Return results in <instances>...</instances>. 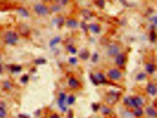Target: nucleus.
Listing matches in <instances>:
<instances>
[{"instance_id":"1","label":"nucleus","mask_w":157,"mask_h":118,"mask_svg":"<svg viewBox=\"0 0 157 118\" xmlns=\"http://www.w3.org/2000/svg\"><path fill=\"white\" fill-rule=\"evenodd\" d=\"M19 40V33L15 30H8L4 33V42L8 45H16Z\"/></svg>"},{"instance_id":"2","label":"nucleus","mask_w":157,"mask_h":118,"mask_svg":"<svg viewBox=\"0 0 157 118\" xmlns=\"http://www.w3.org/2000/svg\"><path fill=\"white\" fill-rule=\"evenodd\" d=\"M49 11H50L49 7L45 5L44 3H37L34 5V13L38 16H47L49 14Z\"/></svg>"},{"instance_id":"3","label":"nucleus","mask_w":157,"mask_h":118,"mask_svg":"<svg viewBox=\"0 0 157 118\" xmlns=\"http://www.w3.org/2000/svg\"><path fill=\"white\" fill-rule=\"evenodd\" d=\"M107 77L111 80H119L122 78V72H121L119 68H111L107 72Z\"/></svg>"},{"instance_id":"4","label":"nucleus","mask_w":157,"mask_h":118,"mask_svg":"<svg viewBox=\"0 0 157 118\" xmlns=\"http://www.w3.org/2000/svg\"><path fill=\"white\" fill-rule=\"evenodd\" d=\"M104 101H106V103H107L108 105L116 104V103L119 101V93H117V92H110V93H107Z\"/></svg>"},{"instance_id":"5","label":"nucleus","mask_w":157,"mask_h":118,"mask_svg":"<svg viewBox=\"0 0 157 118\" xmlns=\"http://www.w3.org/2000/svg\"><path fill=\"white\" fill-rule=\"evenodd\" d=\"M118 53H121V45L118 43H110L108 49H107V54L110 57H116Z\"/></svg>"},{"instance_id":"6","label":"nucleus","mask_w":157,"mask_h":118,"mask_svg":"<svg viewBox=\"0 0 157 118\" xmlns=\"http://www.w3.org/2000/svg\"><path fill=\"white\" fill-rule=\"evenodd\" d=\"M126 60H127V57H126V54L124 53H118L116 57H114V63H116V65L117 67H124V64H126Z\"/></svg>"},{"instance_id":"7","label":"nucleus","mask_w":157,"mask_h":118,"mask_svg":"<svg viewBox=\"0 0 157 118\" xmlns=\"http://www.w3.org/2000/svg\"><path fill=\"white\" fill-rule=\"evenodd\" d=\"M68 87L70 89H79L81 88V82L74 77H69L68 78Z\"/></svg>"},{"instance_id":"8","label":"nucleus","mask_w":157,"mask_h":118,"mask_svg":"<svg viewBox=\"0 0 157 118\" xmlns=\"http://www.w3.org/2000/svg\"><path fill=\"white\" fill-rule=\"evenodd\" d=\"M88 30L93 34H99L101 33V25L97 23H90V24H88Z\"/></svg>"},{"instance_id":"9","label":"nucleus","mask_w":157,"mask_h":118,"mask_svg":"<svg viewBox=\"0 0 157 118\" xmlns=\"http://www.w3.org/2000/svg\"><path fill=\"white\" fill-rule=\"evenodd\" d=\"M18 30H19L18 33H19L20 35H23V36H28L30 34V28L28 25H25V24H20Z\"/></svg>"},{"instance_id":"10","label":"nucleus","mask_w":157,"mask_h":118,"mask_svg":"<svg viewBox=\"0 0 157 118\" xmlns=\"http://www.w3.org/2000/svg\"><path fill=\"white\" fill-rule=\"evenodd\" d=\"M123 104L126 108H130V109H133L135 108V101H133V97H126L123 99Z\"/></svg>"},{"instance_id":"11","label":"nucleus","mask_w":157,"mask_h":118,"mask_svg":"<svg viewBox=\"0 0 157 118\" xmlns=\"http://www.w3.org/2000/svg\"><path fill=\"white\" fill-rule=\"evenodd\" d=\"M146 92L150 96H156L157 94V85L155 83H148L146 87Z\"/></svg>"},{"instance_id":"12","label":"nucleus","mask_w":157,"mask_h":118,"mask_svg":"<svg viewBox=\"0 0 157 118\" xmlns=\"http://www.w3.org/2000/svg\"><path fill=\"white\" fill-rule=\"evenodd\" d=\"M99 112L102 114H104V116H111L113 112H112V108L111 107H108L107 104H99Z\"/></svg>"},{"instance_id":"13","label":"nucleus","mask_w":157,"mask_h":118,"mask_svg":"<svg viewBox=\"0 0 157 118\" xmlns=\"http://www.w3.org/2000/svg\"><path fill=\"white\" fill-rule=\"evenodd\" d=\"M65 99H67V96H65L64 93L62 92V93L59 94V98H58V105L60 107V109H62V111L67 109V108H65V105H64V104H65Z\"/></svg>"},{"instance_id":"14","label":"nucleus","mask_w":157,"mask_h":118,"mask_svg":"<svg viewBox=\"0 0 157 118\" xmlns=\"http://www.w3.org/2000/svg\"><path fill=\"white\" fill-rule=\"evenodd\" d=\"M143 112H144V116H147V117H150V118L157 117V111H156L153 107H147Z\"/></svg>"},{"instance_id":"15","label":"nucleus","mask_w":157,"mask_h":118,"mask_svg":"<svg viewBox=\"0 0 157 118\" xmlns=\"http://www.w3.org/2000/svg\"><path fill=\"white\" fill-rule=\"evenodd\" d=\"M65 25H67L68 28H70V29H77L78 27H79V23H78L76 19H67L65 20Z\"/></svg>"},{"instance_id":"16","label":"nucleus","mask_w":157,"mask_h":118,"mask_svg":"<svg viewBox=\"0 0 157 118\" xmlns=\"http://www.w3.org/2000/svg\"><path fill=\"white\" fill-rule=\"evenodd\" d=\"M133 101H135V107H143L144 105V98L141 96H135Z\"/></svg>"},{"instance_id":"17","label":"nucleus","mask_w":157,"mask_h":118,"mask_svg":"<svg viewBox=\"0 0 157 118\" xmlns=\"http://www.w3.org/2000/svg\"><path fill=\"white\" fill-rule=\"evenodd\" d=\"M23 69V67L21 65H18V64H11L9 67V71L13 73V74H18V73H20Z\"/></svg>"},{"instance_id":"18","label":"nucleus","mask_w":157,"mask_h":118,"mask_svg":"<svg viewBox=\"0 0 157 118\" xmlns=\"http://www.w3.org/2000/svg\"><path fill=\"white\" fill-rule=\"evenodd\" d=\"M81 14L83 15V18H84V19H86V20H89L90 18H93L92 11H90V10H88V9H82Z\"/></svg>"},{"instance_id":"19","label":"nucleus","mask_w":157,"mask_h":118,"mask_svg":"<svg viewBox=\"0 0 157 118\" xmlns=\"http://www.w3.org/2000/svg\"><path fill=\"white\" fill-rule=\"evenodd\" d=\"M7 116H8V112H7V108H5V103L0 102V118H4Z\"/></svg>"},{"instance_id":"20","label":"nucleus","mask_w":157,"mask_h":118,"mask_svg":"<svg viewBox=\"0 0 157 118\" xmlns=\"http://www.w3.org/2000/svg\"><path fill=\"white\" fill-rule=\"evenodd\" d=\"M144 114V112L142 109V107H135L133 108V116L135 117H142Z\"/></svg>"},{"instance_id":"21","label":"nucleus","mask_w":157,"mask_h":118,"mask_svg":"<svg viewBox=\"0 0 157 118\" xmlns=\"http://www.w3.org/2000/svg\"><path fill=\"white\" fill-rule=\"evenodd\" d=\"M96 78H97L98 84H107L106 78H104V76L102 73H97V74H96Z\"/></svg>"},{"instance_id":"22","label":"nucleus","mask_w":157,"mask_h":118,"mask_svg":"<svg viewBox=\"0 0 157 118\" xmlns=\"http://www.w3.org/2000/svg\"><path fill=\"white\" fill-rule=\"evenodd\" d=\"M54 4H57L58 7H67V5L69 4V0H53Z\"/></svg>"},{"instance_id":"23","label":"nucleus","mask_w":157,"mask_h":118,"mask_svg":"<svg viewBox=\"0 0 157 118\" xmlns=\"http://www.w3.org/2000/svg\"><path fill=\"white\" fill-rule=\"evenodd\" d=\"M18 13H19L21 16H24V18H30L29 11L25 8H19V9H18Z\"/></svg>"},{"instance_id":"24","label":"nucleus","mask_w":157,"mask_h":118,"mask_svg":"<svg viewBox=\"0 0 157 118\" xmlns=\"http://www.w3.org/2000/svg\"><path fill=\"white\" fill-rule=\"evenodd\" d=\"M76 102V97L73 96V94H70V96H68L67 97V99H65V104H68V105H70V104H73Z\"/></svg>"},{"instance_id":"25","label":"nucleus","mask_w":157,"mask_h":118,"mask_svg":"<svg viewBox=\"0 0 157 118\" xmlns=\"http://www.w3.org/2000/svg\"><path fill=\"white\" fill-rule=\"evenodd\" d=\"M146 72H147L148 74H152V73L155 72V65H153L152 63H147V64H146Z\"/></svg>"},{"instance_id":"26","label":"nucleus","mask_w":157,"mask_h":118,"mask_svg":"<svg viewBox=\"0 0 157 118\" xmlns=\"http://www.w3.org/2000/svg\"><path fill=\"white\" fill-rule=\"evenodd\" d=\"M3 88L7 89V91H10L11 88H13V85H11V83L9 82V80H5V82H3Z\"/></svg>"},{"instance_id":"27","label":"nucleus","mask_w":157,"mask_h":118,"mask_svg":"<svg viewBox=\"0 0 157 118\" xmlns=\"http://www.w3.org/2000/svg\"><path fill=\"white\" fill-rule=\"evenodd\" d=\"M89 57H90V53H88V50H83L81 53V59H83V60H87Z\"/></svg>"},{"instance_id":"28","label":"nucleus","mask_w":157,"mask_h":118,"mask_svg":"<svg viewBox=\"0 0 157 118\" xmlns=\"http://www.w3.org/2000/svg\"><path fill=\"white\" fill-rule=\"evenodd\" d=\"M96 1V5H97L98 8L101 9H103L104 8V5H106V0H94Z\"/></svg>"},{"instance_id":"29","label":"nucleus","mask_w":157,"mask_h":118,"mask_svg":"<svg viewBox=\"0 0 157 118\" xmlns=\"http://www.w3.org/2000/svg\"><path fill=\"white\" fill-rule=\"evenodd\" d=\"M28 80H29V76H28V74H25V76H23V77L20 78V83L27 84V83H28Z\"/></svg>"},{"instance_id":"30","label":"nucleus","mask_w":157,"mask_h":118,"mask_svg":"<svg viewBox=\"0 0 157 118\" xmlns=\"http://www.w3.org/2000/svg\"><path fill=\"white\" fill-rule=\"evenodd\" d=\"M58 42H60V36H57V38H54L53 40H50V47H54L56 44H58Z\"/></svg>"},{"instance_id":"31","label":"nucleus","mask_w":157,"mask_h":118,"mask_svg":"<svg viewBox=\"0 0 157 118\" xmlns=\"http://www.w3.org/2000/svg\"><path fill=\"white\" fill-rule=\"evenodd\" d=\"M136 79H137V80H143V79H146V74H144V73H140V74H138V76L136 77Z\"/></svg>"},{"instance_id":"32","label":"nucleus","mask_w":157,"mask_h":118,"mask_svg":"<svg viewBox=\"0 0 157 118\" xmlns=\"http://www.w3.org/2000/svg\"><path fill=\"white\" fill-rule=\"evenodd\" d=\"M67 49H68V50H69L72 54H76V53H77V49H76L73 45H68V47H67Z\"/></svg>"},{"instance_id":"33","label":"nucleus","mask_w":157,"mask_h":118,"mask_svg":"<svg viewBox=\"0 0 157 118\" xmlns=\"http://www.w3.org/2000/svg\"><path fill=\"white\" fill-rule=\"evenodd\" d=\"M89 78L92 79V82L94 85H98V82H97V78H96V76H93V74H89Z\"/></svg>"},{"instance_id":"34","label":"nucleus","mask_w":157,"mask_h":118,"mask_svg":"<svg viewBox=\"0 0 157 118\" xmlns=\"http://www.w3.org/2000/svg\"><path fill=\"white\" fill-rule=\"evenodd\" d=\"M150 40L151 42H156V33L155 32H151L150 33Z\"/></svg>"},{"instance_id":"35","label":"nucleus","mask_w":157,"mask_h":118,"mask_svg":"<svg viewBox=\"0 0 157 118\" xmlns=\"http://www.w3.org/2000/svg\"><path fill=\"white\" fill-rule=\"evenodd\" d=\"M34 63L35 64H44L45 63V59H43V58H41V59H35Z\"/></svg>"},{"instance_id":"36","label":"nucleus","mask_w":157,"mask_h":118,"mask_svg":"<svg viewBox=\"0 0 157 118\" xmlns=\"http://www.w3.org/2000/svg\"><path fill=\"white\" fill-rule=\"evenodd\" d=\"M69 63H70V64H73V65H76V64H77V58H74V57L69 58Z\"/></svg>"},{"instance_id":"37","label":"nucleus","mask_w":157,"mask_h":118,"mask_svg":"<svg viewBox=\"0 0 157 118\" xmlns=\"http://www.w3.org/2000/svg\"><path fill=\"white\" fill-rule=\"evenodd\" d=\"M97 59H98V54H97V53H94V54H93V57H92V60H93V62H97Z\"/></svg>"},{"instance_id":"38","label":"nucleus","mask_w":157,"mask_h":118,"mask_svg":"<svg viewBox=\"0 0 157 118\" xmlns=\"http://www.w3.org/2000/svg\"><path fill=\"white\" fill-rule=\"evenodd\" d=\"M92 108H93V111H98L99 109V104H93Z\"/></svg>"},{"instance_id":"39","label":"nucleus","mask_w":157,"mask_h":118,"mask_svg":"<svg viewBox=\"0 0 157 118\" xmlns=\"http://www.w3.org/2000/svg\"><path fill=\"white\" fill-rule=\"evenodd\" d=\"M18 117H19V118H28V116H27V114H19Z\"/></svg>"},{"instance_id":"40","label":"nucleus","mask_w":157,"mask_h":118,"mask_svg":"<svg viewBox=\"0 0 157 118\" xmlns=\"http://www.w3.org/2000/svg\"><path fill=\"white\" fill-rule=\"evenodd\" d=\"M59 116L58 114H50V118H58Z\"/></svg>"},{"instance_id":"41","label":"nucleus","mask_w":157,"mask_h":118,"mask_svg":"<svg viewBox=\"0 0 157 118\" xmlns=\"http://www.w3.org/2000/svg\"><path fill=\"white\" fill-rule=\"evenodd\" d=\"M44 3H50V1H53V0H43Z\"/></svg>"},{"instance_id":"42","label":"nucleus","mask_w":157,"mask_h":118,"mask_svg":"<svg viewBox=\"0 0 157 118\" xmlns=\"http://www.w3.org/2000/svg\"><path fill=\"white\" fill-rule=\"evenodd\" d=\"M0 73H3V67L0 65Z\"/></svg>"},{"instance_id":"43","label":"nucleus","mask_w":157,"mask_h":118,"mask_svg":"<svg viewBox=\"0 0 157 118\" xmlns=\"http://www.w3.org/2000/svg\"><path fill=\"white\" fill-rule=\"evenodd\" d=\"M0 62H1V54H0Z\"/></svg>"},{"instance_id":"44","label":"nucleus","mask_w":157,"mask_h":118,"mask_svg":"<svg viewBox=\"0 0 157 118\" xmlns=\"http://www.w3.org/2000/svg\"><path fill=\"white\" fill-rule=\"evenodd\" d=\"M19 1H24V0H19Z\"/></svg>"}]
</instances>
